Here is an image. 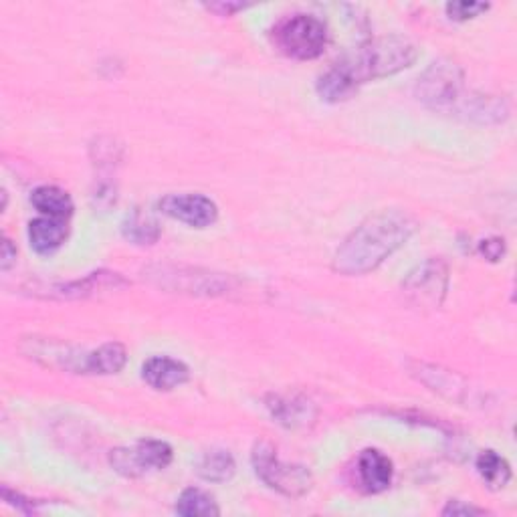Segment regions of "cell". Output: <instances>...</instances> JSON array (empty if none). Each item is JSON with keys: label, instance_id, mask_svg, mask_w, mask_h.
Here are the masks:
<instances>
[{"label": "cell", "instance_id": "6da1fadb", "mask_svg": "<svg viewBox=\"0 0 517 517\" xmlns=\"http://www.w3.org/2000/svg\"><path fill=\"white\" fill-rule=\"evenodd\" d=\"M419 49L406 37L390 35L370 39L356 51L334 63L320 81L318 93L324 101L340 103L350 99L364 83L396 75L417 61Z\"/></svg>", "mask_w": 517, "mask_h": 517}, {"label": "cell", "instance_id": "7a4b0ae2", "mask_svg": "<svg viewBox=\"0 0 517 517\" xmlns=\"http://www.w3.org/2000/svg\"><path fill=\"white\" fill-rule=\"evenodd\" d=\"M417 227V221L404 211H382L350 233L336 251L332 267L342 275L372 273L415 235Z\"/></svg>", "mask_w": 517, "mask_h": 517}, {"label": "cell", "instance_id": "3957f363", "mask_svg": "<svg viewBox=\"0 0 517 517\" xmlns=\"http://www.w3.org/2000/svg\"><path fill=\"white\" fill-rule=\"evenodd\" d=\"M253 467L257 477L273 491L285 497H303L314 485V477L303 465L283 463L269 443H257L253 449Z\"/></svg>", "mask_w": 517, "mask_h": 517}, {"label": "cell", "instance_id": "277c9868", "mask_svg": "<svg viewBox=\"0 0 517 517\" xmlns=\"http://www.w3.org/2000/svg\"><path fill=\"white\" fill-rule=\"evenodd\" d=\"M463 81L465 75L457 63L439 59L419 77L415 93L417 99L431 110L455 112L463 97Z\"/></svg>", "mask_w": 517, "mask_h": 517}, {"label": "cell", "instance_id": "5b68a950", "mask_svg": "<svg viewBox=\"0 0 517 517\" xmlns=\"http://www.w3.org/2000/svg\"><path fill=\"white\" fill-rule=\"evenodd\" d=\"M275 43L291 59L312 61L328 47V27L314 15H295L277 27Z\"/></svg>", "mask_w": 517, "mask_h": 517}, {"label": "cell", "instance_id": "8992f818", "mask_svg": "<svg viewBox=\"0 0 517 517\" xmlns=\"http://www.w3.org/2000/svg\"><path fill=\"white\" fill-rule=\"evenodd\" d=\"M148 279L152 283L190 295H225L231 289V277L219 273H200L198 269H174V267H154L148 269Z\"/></svg>", "mask_w": 517, "mask_h": 517}, {"label": "cell", "instance_id": "52a82bcc", "mask_svg": "<svg viewBox=\"0 0 517 517\" xmlns=\"http://www.w3.org/2000/svg\"><path fill=\"white\" fill-rule=\"evenodd\" d=\"M172 447L158 439H142L132 449H116L110 455L112 467L128 477L136 479L150 471H162L172 463Z\"/></svg>", "mask_w": 517, "mask_h": 517}, {"label": "cell", "instance_id": "ba28073f", "mask_svg": "<svg viewBox=\"0 0 517 517\" xmlns=\"http://www.w3.org/2000/svg\"><path fill=\"white\" fill-rule=\"evenodd\" d=\"M449 269L441 259L419 265L402 283L404 295L421 307H439L447 295Z\"/></svg>", "mask_w": 517, "mask_h": 517}, {"label": "cell", "instance_id": "9c48e42d", "mask_svg": "<svg viewBox=\"0 0 517 517\" xmlns=\"http://www.w3.org/2000/svg\"><path fill=\"white\" fill-rule=\"evenodd\" d=\"M160 211L192 229L213 227L219 219V206L204 194H168L160 200Z\"/></svg>", "mask_w": 517, "mask_h": 517}, {"label": "cell", "instance_id": "30bf717a", "mask_svg": "<svg viewBox=\"0 0 517 517\" xmlns=\"http://www.w3.org/2000/svg\"><path fill=\"white\" fill-rule=\"evenodd\" d=\"M126 285H128V281L120 273L97 271L79 281L59 283V285H51L47 289H37V291H47V293H43V297H49V299H85V297H95L99 293L118 291Z\"/></svg>", "mask_w": 517, "mask_h": 517}, {"label": "cell", "instance_id": "8fae6325", "mask_svg": "<svg viewBox=\"0 0 517 517\" xmlns=\"http://www.w3.org/2000/svg\"><path fill=\"white\" fill-rule=\"evenodd\" d=\"M267 408L271 417L287 429H301L316 421V406L299 394H273Z\"/></svg>", "mask_w": 517, "mask_h": 517}, {"label": "cell", "instance_id": "7c38bea8", "mask_svg": "<svg viewBox=\"0 0 517 517\" xmlns=\"http://www.w3.org/2000/svg\"><path fill=\"white\" fill-rule=\"evenodd\" d=\"M360 487L366 493H382L390 487L394 477L392 461L378 449H366L358 457L356 465Z\"/></svg>", "mask_w": 517, "mask_h": 517}, {"label": "cell", "instance_id": "4fadbf2b", "mask_svg": "<svg viewBox=\"0 0 517 517\" xmlns=\"http://www.w3.org/2000/svg\"><path fill=\"white\" fill-rule=\"evenodd\" d=\"M142 378L154 390H174L188 382L190 370L184 362L168 358V356H154L142 368Z\"/></svg>", "mask_w": 517, "mask_h": 517}, {"label": "cell", "instance_id": "5bb4252c", "mask_svg": "<svg viewBox=\"0 0 517 517\" xmlns=\"http://www.w3.org/2000/svg\"><path fill=\"white\" fill-rule=\"evenodd\" d=\"M455 112L479 124H499L507 118L509 110L503 99H497L491 95H469V97H461Z\"/></svg>", "mask_w": 517, "mask_h": 517}, {"label": "cell", "instance_id": "9a60e30c", "mask_svg": "<svg viewBox=\"0 0 517 517\" xmlns=\"http://www.w3.org/2000/svg\"><path fill=\"white\" fill-rule=\"evenodd\" d=\"M69 235L67 221L39 217L29 225V243L39 255H51L65 243Z\"/></svg>", "mask_w": 517, "mask_h": 517}, {"label": "cell", "instance_id": "2e32d148", "mask_svg": "<svg viewBox=\"0 0 517 517\" xmlns=\"http://www.w3.org/2000/svg\"><path fill=\"white\" fill-rule=\"evenodd\" d=\"M31 202L43 217L67 221L73 215V198L59 186H39L31 194Z\"/></svg>", "mask_w": 517, "mask_h": 517}, {"label": "cell", "instance_id": "e0dca14e", "mask_svg": "<svg viewBox=\"0 0 517 517\" xmlns=\"http://www.w3.org/2000/svg\"><path fill=\"white\" fill-rule=\"evenodd\" d=\"M235 471H237V463L233 455L223 449L206 451L196 463L198 477L209 483H227L233 479Z\"/></svg>", "mask_w": 517, "mask_h": 517}, {"label": "cell", "instance_id": "ac0fdd59", "mask_svg": "<svg viewBox=\"0 0 517 517\" xmlns=\"http://www.w3.org/2000/svg\"><path fill=\"white\" fill-rule=\"evenodd\" d=\"M128 362V352L122 344L110 342L97 348L95 352L87 354V370L85 374H99V376H112L124 370Z\"/></svg>", "mask_w": 517, "mask_h": 517}, {"label": "cell", "instance_id": "d6986e66", "mask_svg": "<svg viewBox=\"0 0 517 517\" xmlns=\"http://www.w3.org/2000/svg\"><path fill=\"white\" fill-rule=\"evenodd\" d=\"M174 511L182 517H215L221 513L215 497L198 487H188L180 493Z\"/></svg>", "mask_w": 517, "mask_h": 517}, {"label": "cell", "instance_id": "ffe728a7", "mask_svg": "<svg viewBox=\"0 0 517 517\" xmlns=\"http://www.w3.org/2000/svg\"><path fill=\"white\" fill-rule=\"evenodd\" d=\"M122 233L130 243L146 247L154 245L160 239V225L152 215L136 209L124 219Z\"/></svg>", "mask_w": 517, "mask_h": 517}, {"label": "cell", "instance_id": "44dd1931", "mask_svg": "<svg viewBox=\"0 0 517 517\" xmlns=\"http://www.w3.org/2000/svg\"><path fill=\"white\" fill-rule=\"evenodd\" d=\"M475 467H477V473L481 475V479L493 489H503L511 481L509 463L495 451H483L477 457Z\"/></svg>", "mask_w": 517, "mask_h": 517}, {"label": "cell", "instance_id": "7402d4cb", "mask_svg": "<svg viewBox=\"0 0 517 517\" xmlns=\"http://www.w3.org/2000/svg\"><path fill=\"white\" fill-rule=\"evenodd\" d=\"M447 15L451 21L463 23V21H471L475 17H479L481 13L489 11L487 3H467V0H459V3H449L447 7Z\"/></svg>", "mask_w": 517, "mask_h": 517}, {"label": "cell", "instance_id": "603a6c76", "mask_svg": "<svg viewBox=\"0 0 517 517\" xmlns=\"http://www.w3.org/2000/svg\"><path fill=\"white\" fill-rule=\"evenodd\" d=\"M487 511L475 505H467L463 501H449L443 509V515H485Z\"/></svg>", "mask_w": 517, "mask_h": 517}, {"label": "cell", "instance_id": "cb8c5ba5", "mask_svg": "<svg viewBox=\"0 0 517 517\" xmlns=\"http://www.w3.org/2000/svg\"><path fill=\"white\" fill-rule=\"evenodd\" d=\"M481 253L489 261H499L505 253V245H503L501 239H487V241L481 243Z\"/></svg>", "mask_w": 517, "mask_h": 517}, {"label": "cell", "instance_id": "d4e9b609", "mask_svg": "<svg viewBox=\"0 0 517 517\" xmlns=\"http://www.w3.org/2000/svg\"><path fill=\"white\" fill-rule=\"evenodd\" d=\"M17 263V247L13 245L11 239H3V255H0V267L3 271H9Z\"/></svg>", "mask_w": 517, "mask_h": 517}, {"label": "cell", "instance_id": "484cf974", "mask_svg": "<svg viewBox=\"0 0 517 517\" xmlns=\"http://www.w3.org/2000/svg\"><path fill=\"white\" fill-rule=\"evenodd\" d=\"M206 9L217 13L219 17H231V15H235V13H239V11H245L247 7H245V5H239V3H215V5H209Z\"/></svg>", "mask_w": 517, "mask_h": 517}]
</instances>
